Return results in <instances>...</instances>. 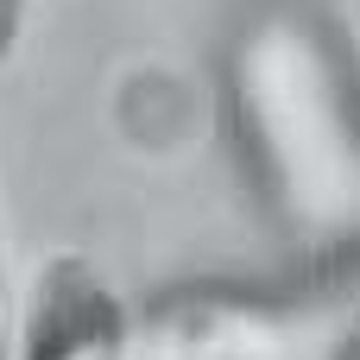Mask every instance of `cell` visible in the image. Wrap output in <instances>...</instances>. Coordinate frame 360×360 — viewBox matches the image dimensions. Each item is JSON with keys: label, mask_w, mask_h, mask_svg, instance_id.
I'll return each mask as SVG.
<instances>
[{"label": "cell", "mask_w": 360, "mask_h": 360, "mask_svg": "<svg viewBox=\"0 0 360 360\" xmlns=\"http://www.w3.org/2000/svg\"><path fill=\"white\" fill-rule=\"evenodd\" d=\"M13 360H133L127 297L89 253L57 247L32 266L13 316Z\"/></svg>", "instance_id": "1"}, {"label": "cell", "mask_w": 360, "mask_h": 360, "mask_svg": "<svg viewBox=\"0 0 360 360\" xmlns=\"http://www.w3.org/2000/svg\"><path fill=\"white\" fill-rule=\"evenodd\" d=\"M13 316H19V297H13L6 266H0V360H13Z\"/></svg>", "instance_id": "3"}, {"label": "cell", "mask_w": 360, "mask_h": 360, "mask_svg": "<svg viewBox=\"0 0 360 360\" xmlns=\"http://www.w3.org/2000/svg\"><path fill=\"white\" fill-rule=\"evenodd\" d=\"M19 13H25V0H0V57L13 44V32H19Z\"/></svg>", "instance_id": "4"}, {"label": "cell", "mask_w": 360, "mask_h": 360, "mask_svg": "<svg viewBox=\"0 0 360 360\" xmlns=\"http://www.w3.org/2000/svg\"><path fill=\"white\" fill-rule=\"evenodd\" d=\"M354 19H360V0H354Z\"/></svg>", "instance_id": "5"}, {"label": "cell", "mask_w": 360, "mask_h": 360, "mask_svg": "<svg viewBox=\"0 0 360 360\" xmlns=\"http://www.w3.org/2000/svg\"><path fill=\"white\" fill-rule=\"evenodd\" d=\"M152 354L158 360H297V342H291V316L278 304L202 291V297L158 310Z\"/></svg>", "instance_id": "2"}]
</instances>
